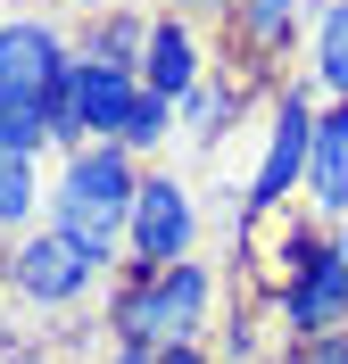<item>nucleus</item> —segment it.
I'll return each instance as SVG.
<instances>
[{
	"instance_id": "nucleus-8",
	"label": "nucleus",
	"mask_w": 348,
	"mask_h": 364,
	"mask_svg": "<svg viewBox=\"0 0 348 364\" xmlns=\"http://www.w3.org/2000/svg\"><path fill=\"white\" fill-rule=\"evenodd\" d=\"M67 58L75 50H67V33L50 17H9L0 25V91H42Z\"/></svg>"
},
{
	"instance_id": "nucleus-2",
	"label": "nucleus",
	"mask_w": 348,
	"mask_h": 364,
	"mask_svg": "<svg viewBox=\"0 0 348 364\" xmlns=\"http://www.w3.org/2000/svg\"><path fill=\"white\" fill-rule=\"evenodd\" d=\"M208 315H216V273L199 265V257L158 265V273H133V282L108 298V331H116V348L208 340Z\"/></svg>"
},
{
	"instance_id": "nucleus-19",
	"label": "nucleus",
	"mask_w": 348,
	"mask_h": 364,
	"mask_svg": "<svg viewBox=\"0 0 348 364\" xmlns=\"http://www.w3.org/2000/svg\"><path fill=\"white\" fill-rule=\"evenodd\" d=\"M158 364H216V356H208V340H166Z\"/></svg>"
},
{
	"instance_id": "nucleus-14",
	"label": "nucleus",
	"mask_w": 348,
	"mask_h": 364,
	"mask_svg": "<svg viewBox=\"0 0 348 364\" xmlns=\"http://www.w3.org/2000/svg\"><path fill=\"white\" fill-rule=\"evenodd\" d=\"M33 207H50V191H42V158L0 141V232H33Z\"/></svg>"
},
{
	"instance_id": "nucleus-7",
	"label": "nucleus",
	"mask_w": 348,
	"mask_h": 364,
	"mask_svg": "<svg viewBox=\"0 0 348 364\" xmlns=\"http://www.w3.org/2000/svg\"><path fill=\"white\" fill-rule=\"evenodd\" d=\"M299 199H307V215H324V224L348 215V100H324V124H315V149H307Z\"/></svg>"
},
{
	"instance_id": "nucleus-20",
	"label": "nucleus",
	"mask_w": 348,
	"mask_h": 364,
	"mask_svg": "<svg viewBox=\"0 0 348 364\" xmlns=\"http://www.w3.org/2000/svg\"><path fill=\"white\" fill-rule=\"evenodd\" d=\"M0 364H50V356H42L33 340H0Z\"/></svg>"
},
{
	"instance_id": "nucleus-15",
	"label": "nucleus",
	"mask_w": 348,
	"mask_h": 364,
	"mask_svg": "<svg viewBox=\"0 0 348 364\" xmlns=\"http://www.w3.org/2000/svg\"><path fill=\"white\" fill-rule=\"evenodd\" d=\"M174 116H183V133L191 141H216L232 124V116H241V91H224V83H199V91H183V100H174Z\"/></svg>"
},
{
	"instance_id": "nucleus-23",
	"label": "nucleus",
	"mask_w": 348,
	"mask_h": 364,
	"mask_svg": "<svg viewBox=\"0 0 348 364\" xmlns=\"http://www.w3.org/2000/svg\"><path fill=\"white\" fill-rule=\"evenodd\" d=\"M332 249H340V257H348V215H340V224H332Z\"/></svg>"
},
{
	"instance_id": "nucleus-21",
	"label": "nucleus",
	"mask_w": 348,
	"mask_h": 364,
	"mask_svg": "<svg viewBox=\"0 0 348 364\" xmlns=\"http://www.w3.org/2000/svg\"><path fill=\"white\" fill-rule=\"evenodd\" d=\"M108 364H158V348H108Z\"/></svg>"
},
{
	"instance_id": "nucleus-6",
	"label": "nucleus",
	"mask_w": 348,
	"mask_h": 364,
	"mask_svg": "<svg viewBox=\"0 0 348 364\" xmlns=\"http://www.w3.org/2000/svg\"><path fill=\"white\" fill-rule=\"evenodd\" d=\"M274 306H282V348L315 340V331H348V257L324 249V257H307L299 273H282Z\"/></svg>"
},
{
	"instance_id": "nucleus-10",
	"label": "nucleus",
	"mask_w": 348,
	"mask_h": 364,
	"mask_svg": "<svg viewBox=\"0 0 348 364\" xmlns=\"http://www.w3.org/2000/svg\"><path fill=\"white\" fill-rule=\"evenodd\" d=\"M324 0H232V33L249 58H282V50H299V33L315 25Z\"/></svg>"
},
{
	"instance_id": "nucleus-1",
	"label": "nucleus",
	"mask_w": 348,
	"mask_h": 364,
	"mask_svg": "<svg viewBox=\"0 0 348 364\" xmlns=\"http://www.w3.org/2000/svg\"><path fill=\"white\" fill-rule=\"evenodd\" d=\"M133 199H141V158L125 141H83V149H67V166L50 182V224L108 273L125 232H133Z\"/></svg>"
},
{
	"instance_id": "nucleus-17",
	"label": "nucleus",
	"mask_w": 348,
	"mask_h": 364,
	"mask_svg": "<svg viewBox=\"0 0 348 364\" xmlns=\"http://www.w3.org/2000/svg\"><path fill=\"white\" fill-rule=\"evenodd\" d=\"M174 124H183V116H174V100H166V91H141L133 100V116H125V149H133V158H149V149H158L166 133H174Z\"/></svg>"
},
{
	"instance_id": "nucleus-9",
	"label": "nucleus",
	"mask_w": 348,
	"mask_h": 364,
	"mask_svg": "<svg viewBox=\"0 0 348 364\" xmlns=\"http://www.w3.org/2000/svg\"><path fill=\"white\" fill-rule=\"evenodd\" d=\"M141 67H100V58H75V100H83V133L92 141H116L125 133V116L141 100Z\"/></svg>"
},
{
	"instance_id": "nucleus-3",
	"label": "nucleus",
	"mask_w": 348,
	"mask_h": 364,
	"mask_svg": "<svg viewBox=\"0 0 348 364\" xmlns=\"http://www.w3.org/2000/svg\"><path fill=\"white\" fill-rule=\"evenodd\" d=\"M315 124H324V91L315 83H282L274 91V116H265V149H257V174H249V215H282L307 182V149H315Z\"/></svg>"
},
{
	"instance_id": "nucleus-18",
	"label": "nucleus",
	"mask_w": 348,
	"mask_h": 364,
	"mask_svg": "<svg viewBox=\"0 0 348 364\" xmlns=\"http://www.w3.org/2000/svg\"><path fill=\"white\" fill-rule=\"evenodd\" d=\"M282 364H348V331H315V340H290Z\"/></svg>"
},
{
	"instance_id": "nucleus-11",
	"label": "nucleus",
	"mask_w": 348,
	"mask_h": 364,
	"mask_svg": "<svg viewBox=\"0 0 348 364\" xmlns=\"http://www.w3.org/2000/svg\"><path fill=\"white\" fill-rule=\"evenodd\" d=\"M141 83H149V91H166V100L199 91V33H191V17H183V9L149 25V50H141Z\"/></svg>"
},
{
	"instance_id": "nucleus-5",
	"label": "nucleus",
	"mask_w": 348,
	"mask_h": 364,
	"mask_svg": "<svg viewBox=\"0 0 348 364\" xmlns=\"http://www.w3.org/2000/svg\"><path fill=\"white\" fill-rule=\"evenodd\" d=\"M191 240H199V207L174 174H141V199H133V232H125V249H133V273H158V265H183Z\"/></svg>"
},
{
	"instance_id": "nucleus-22",
	"label": "nucleus",
	"mask_w": 348,
	"mask_h": 364,
	"mask_svg": "<svg viewBox=\"0 0 348 364\" xmlns=\"http://www.w3.org/2000/svg\"><path fill=\"white\" fill-rule=\"evenodd\" d=\"M183 9H191V17H208V9H224V17H232V0H183Z\"/></svg>"
},
{
	"instance_id": "nucleus-4",
	"label": "nucleus",
	"mask_w": 348,
	"mask_h": 364,
	"mask_svg": "<svg viewBox=\"0 0 348 364\" xmlns=\"http://www.w3.org/2000/svg\"><path fill=\"white\" fill-rule=\"evenodd\" d=\"M0 273H9V290H17L25 306H75V298H83V290L100 282V265H92L83 249H75V240H67L58 224H33V232H17V249H9V265H0Z\"/></svg>"
},
{
	"instance_id": "nucleus-16",
	"label": "nucleus",
	"mask_w": 348,
	"mask_h": 364,
	"mask_svg": "<svg viewBox=\"0 0 348 364\" xmlns=\"http://www.w3.org/2000/svg\"><path fill=\"white\" fill-rule=\"evenodd\" d=\"M0 141L9 149H50V116H42V91H0Z\"/></svg>"
},
{
	"instance_id": "nucleus-13",
	"label": "nucleus",
	"mask_w": 348,
	"mask_h": 364,
	"mask_svg": "<svg viewBox=\"0 0 348 364\" xmlns=\"http://www.w3.org/2000/svg\"><path fill=\"white\" fill-rule=\"evenodd\" d=\"M149 25H158V17H141V9H92V33H83V50H75V58H100V67H141Z\"/></svg>"
},
{
	"instance_id": "nucleus-12",
	"label": "nucleus",
	"mask_w": 348,
	"mask_h": 364,
	"mask_svg": "<svg viewBox=\"0 0 348 364\" xmlns=\"http://www.w3.org/2000/svg\"><path fill=\"white\" fill-rule=\"evenodd\" d=\"M307 58H315L307 83L324 91V100H348V0H324V9H315V25H307Z\"/></svg>"
}]
</instances>
